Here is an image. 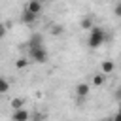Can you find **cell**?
I'll use <instances>...</instances> for the list:
<instances>
[{
    "instance_id": "cell-16",
    "label": "cell",
    "mask_w": 121,
    "mask_h": 121,
    "mask_svg": "<svg viewBox=\"0 0 121 121\" xmlns=\"http://www.w3.org/2000/svg\"><path fill=\"white\" fill-rule=\"evenodd\" d=\"M110 121H121V115H119V113H115V115H113Z\"/></svg>"
},
{
    "instance_id": "cell-6",
    "label": "cell",
    "mask_w": 121,
    "mask_h": 121,
    "mask_svg": "<svg viewBox=\"0 0 121 121\" xmlns=\"http://www.w3.org/2000/svg\"><path fill=\"white\" fill-rule=\"evenodd\" d=\"M26 45H28V49H32V47H42V36H40V34H32Z\"/></svg>"
},
{
    "instance_id": "cell-14",
    "label": "cell",
    "mask_w": 121,
    "mask_h": 121,
    "mask_svg": "<svg viewBox=\"0 0 121 121\" xmlns=\"http://www.w3.org/2000/svg\"><path fill=\"white\" fill-rule=\"evenodd\" d=\"M6 28H8V26H6L4 23H0V38H4V36H6Z\"/></svg>"
},
{
    "instance_id": "cell-4",
    "label": "cell",
    "mask_w": 121,
    "mask_h": 121,
    "mask_svg": "<svg viewBox=\"0 0 121 121\" xmlns=\"http://www.w3.org/2000/svg\"><path fill=\"white\" fill-rule=\"evenodd\" d=\"M30 119V113L21 108V110H13V115H11V121H28Z\"/></svg>"
},
{
    "instance_id": "cell-8",
    "label": "cell",
    "mask_w": 121,
    "mask_h": 121,
    "mask_svg": "<svg viewBox=\"0 0 121 121\" xmlns=\"http://www.w3.org/2000/svg\"><path fill=\"white\" fill-rule=\"evenodd\" d=\"M100 68H102V74H104V76H108V74H112V72H113V68H115V66H113V62H112V60H104Z\"/></svg>"
},
{
    "instance_id": "cell-7",
    "label": "cell",
    "mask_w": 121,
    "mask_h": 121,
    "mask_svg": "<svg viewBox=\"0 0 121 121\" xmlns=\"http://www.w3.org/2000/svg\"><path fill=\"white\" fill-rule=\"evenodd\" d=\"M93 26H95V23H93V17H91V15H87V17L81 19V28H83V30H91Z\"/></svg>"
},
{
    "instance_id": "cell-13",
    "label": "cell",
    "mask_w": 121,
    "mask_h": 121,
    "mask_svg": "<svg viewBox=\"0 0 121 121\" xmlns=\"http://www.w3.org/2000/svg\"><path fill=\"white\" fill-rule=\"evenodd\" d=\"M8 91H9V83H8V79L0 78V93H8Z\"/></svg>"
},
{
    "instance_id": "cell-12",
    "label": "cell",
    "mask_w": 121,
    "mask_h": 121,
    "mask_svg": "<svg viewBox=\"0 0 121 121\" xmlns=\"http://www.w3.org/2000/svg\"><path fill=\"white\" fill-rule=\"evenodd\" d=\"M23 104H25V98H13V100H11V108H13V110H21Z\"/></svg>"
},
{
    "instance_id": "cell-15",
    "label": "cell",
    "mask_w": 121,
    "mask_h": 121,
    "mask_svg": "<svg viewBox=\"0 0 121 121\" xmlns=\"http://www.w3.org/2000/svg\"><path fill=\"white\" fill-rule=\"evenodd\" d=\"M62 32V26H53V34H60Z\"/></svg>"
},
{
    "instance_id": "cell-3",
    "label": "cell",
    "mask_w": 121,
    "mask_h": 121,
    "mask_svg": "<svg viewBox=\"0 0 121 121\" xmlns=\"http://www.w3.org/2000/svg\"><path fill=\"white\" fill-rule=\"evenodd\" d=\"M25 11H28V13H32V15H40V11H42V4L38 2V0H28L26 2V6H25Z\"/></svg>"
},
{
    "instance_id": "cell-10",
    "label": "cell",
    "mask_w": 121,
    "mask_h": 121,
    "mask_svg": "<svg viewBox=\"0 0 121 121\" xmlns=\"http://www.w3.org/2000/svg\"><path fill=\"white\" fill-rule=\"evenodd\" d=\"M28 62H30V60H28L26 57H21V59H17V62H15V68H19V70H23L25 66H28Z\"/></svg>"
},
{
    "instance_id": "cell-5",
    "label": "cell",
    "mask_w": 121,
    "mask_h": 121,
    "mask_svg": "<svg viewBox=\"0 0 121 121\" xmlns=\"http://www.w3.org/2000/svg\"><path fill=\"white\" fill-rule=\"evenodd\" d=\"M89 93H91V85H89V83H78V85H76V95H78L79 98L89 96Z\"/></svg>"
},
{
    "instance_id": "cell-2",
    "label": "cell",
    "mask_w": 121,
    "mask_h": 121,
    "mask_svg": "<svg viewBox=\"0 0 121 121\" xmlns=\"http://www.w3.org/2000/svg\"><path fill=\"white\" fill-rule=\"evenodd\" d=\"M49 57V53L45 51V47H32L28 49V60H34V62H45Z\"/></svg>"
},
{
    "instance_id": "cell-1",
    "label": "cell",
    "mask_w": 121,
    "mask_h": 121,
    "mask_svg": "<svg viewBox=\"0 0 121 121\" xmlns=\"http://www.w3.org/2000/svg\"><path fill=\"white\" fill-rule=\"evenodd\" d=\"M106 30L102 28V26H93L91 30H89V40H87V43H89V47L91 49H96V47H100L104 42H106Z\"/></svg>"
},
{
    "instance_id": "cell-18",
    "label": "cell",
    "mask_w": 121,
    "mask_h": 121,
    "mask_svg": "<svg viewBox=\"0 0 121 121\" xmlns=\"http://www.w3.org/2000/svg\"><path fill=\"white\" fill-rule=\"evenodd\" d=\"M102 121H110V119H102Z\"/></svg>"
},
{
    "instance_id": "cell-11",
    "label": "cell",
    "mask_w": 121,
    "mask_h": 121,
    "mask_svg": "<svg viewBox=\"0 0 121 121\" xmlns=\"http://www.w3.org/2000/svg\"><path fill=\"white\" fill-rule=\"evenodd\" d=\"M104 81H106V76H104V74H95V78H93V85L98 87V85H102Z\"/></svg>"
},
{
    "instance_id": "cell-9",
    "label": "cell",
    "mask_w": 121,
    "mask_h": 121,
    "mask_svg": "<svg viewBox=\"0 0 121 121\" xmlns=\"http://www.w3.org/2000/svg\"><path fill=\"white\" fill-rule=\"evenodd\" d=\"M21 19H23V23H26V25H32V23L36 21V15H32V13H28V11H23V15H21Z\"/></svg>"
},
{
    "instance_id": "cell-17",
    "label": "cell",
    "mask_w": 121,
    "mask_h": 121,
    "mask_svg": "<svg viewBox=\"0 0 121 121\" xmlns=\"http://www.w3.org/2000/svg\"><path fill=\"white\" fill-rule=\"evenodd\" d=\"M38 2H40V4H43V2H51V0H38Z\"/></svg>"
}]
</instances>
